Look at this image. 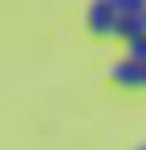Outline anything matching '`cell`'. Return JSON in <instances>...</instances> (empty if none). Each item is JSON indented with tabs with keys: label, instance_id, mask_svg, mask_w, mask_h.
Here are the masks:
<instances>
[{
	"label": "cell",
	"instance_id": "cell-5",
	"mask_svg": "<svg viewBox=\"0 0 146 150\" xmlns=\"http://www.w3.org/2000/svg\"><path fill=\"white\" fill-rule=\"evenodd\" d=\"M131 58H142V62H146V35L131 42Z\"/></svg>",
	"mask_w": 146,
	"mask_h": 150
},
{
	"label": "cell",
	"instance_id": "cell-3",
	"mask_svg": "<svg viewBox=\"0 0 146 150\" xmlns=\"http://www.w3.org/2000/svg\"><path fill=\"white\" fill-rule=\"evenodd\" d=\"M115 35L127 39V42L142 39V35H146V12H131V16H123V19H115Z\"/></svg>",
	"mask_w": 146,
	"mask_h": 150
},
{
	"label": "cell",
	"instance_id": "cell-1",
	"mask_svg": "<svg viewBox=\"0 0 146 150\" xmlns=\"http://www.w3.org/2000/svg\"><path fill=\"white\" fill-rule=\"evenodd\" d=\"M115 8L108 4V0H92L89 12H85V23H89V31L92 35H115Z\"/></svg>",
	"mask_w": 146,
	"mask_h": 150
},
{
	"label": "cell",
	"instance_id": "cell-7",
	"mask_svg": "<svg viewBox=\"0 0 146 150\" xmlns=\"http://www.w3.org/2000/svg\"><path fill=\"white\" fill-rule=\"evenodd\" d=\"M138 150H146V142H142V146H138Z\"/></svg>",
	"mask_w": 146,
	"mask_h": 150
},
{
	"label": "cell",
	"instance_id": "cell-6",
	"mask_svg": "<svg viewBox=\"0 0 146 150\" xmlns=\"http://www.w3.org/2000/svg\"><path fill=\"white\" fill-rule=\"evenodd\" d=\"M142 88H146V62H142Z\"/></svg>",
	"mask_w": 146,
	"mask_h": 150
},
{
	"label": "cell",
	"instance_id": "cell-4",
	"mask_svg": "<svg viewBox=\"0 0 146 150\" xmlns=\"http://www.w3.org/2000/svg\"><path fill=\"white\" fill-rule=\"evenodd\" d=\"M108 4L115 8V16H131V12H146V0H108Z\"/></svg>",
	"mask_w": 146,
	"mask_h": 150
},
{
	"label": "cell",
	"instance_id": "cell-2",
	"mask_svg": "<svg viewBox=\"0 0 146 150\" xmlns=\"http://www.w3.org/2000/svg\"><path fill=\"white\" fill-rule=\"evenodd\" d=\"M108 77L115 85H123V88H142V58H123V62H115Z\"/></svg>",
	"mask_w": 146,
	"mask_h": 150
}]
</instances>
